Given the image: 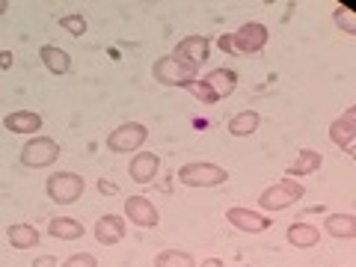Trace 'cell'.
<instances>
[{
	"instance_id": "obj_1",
	"label": "cell",
	"mask_w": 356,
	"mask_h": 267,
	"mask_svg": "<svg viewBox=\"0 0 356 267\" xmlns=\"http://www.w3.org/2000/svg\"><path fill=\"white\" fill-rule=\"evenodd\" d=\"M235 89H238V72L220 65V69L208 72L205 77H196V81L187 86V92H193L196 102H202V104H217L222 98H229Z\"/></svg>"
},
{
	"instance_id": "obj_2",
	"label": "cell",
	"mask_w": 356,
	"mask_h": 267,
	"mask_svg": "<svg viewBox=\"0 0 356 267\" xmlns=\"http://www.w3.org/2000/svg\"><path fill=\"white\" fill-rule=\"evenodd\" d=\"M152 77L158 81L161 86H175V89H187L196 77H199V69L191 63H184V60H178L172 57V54H166V57L161 60H154L152 65Z\"/></svg>"
},
{
	"instance_id": "obj_3",
	"label": "cell",
	"mask_w": 356,
	"mask_h": 267,
	"mask_svg": "<svg viewBox=\"0 0 356 267\" xmlns=\"http://www.w3.org/2000/svg\"><path fill=\"white\" fill-rule=\"evenodd\" d=\"M178 181L184 187H220L229 181V170H222L220 163L211 161H193L178 170Z\"/></svg>"
},
{
	"instance_id": "obj_4",
	"label": "cell",
	"mask_w": 356,
	"mask_h": 267,
	"mask_svg": "<svg viewBox=\"0 0 356 267\" xmlns=\"http://www.w3.org/2000/svg\"><path fill=\"white\" fill-rule=\"evenodd\" d=\"M303 196H306L303 184L294 181V178H282V181L264 187L259 196V205H261V211H285V208L297 205Z\"/></svg>"
},
{
	"instance_id": "obj_5",
	"label": "cell",
	"mask_w": 356,
	"mask_h": 267,
	"mask_svg": "<svg viewBox=\"0 0 356 267\" xmlns=\"http://www.w3.org/2000/svg\"><path fill=\"white\" fill-rule=\"evenodd\" d=\"M267 42H270V30H267V24H261V21H247V24H241L235 33H229L232 54H247V57H252V54L264 51Z\"/></svg>"
},
{
	"instance_id": "obj_6",
	"label": "cell",
	"mask_w": 356,
	"mask_h": 267,
	"mask_svg": "<svg viewBox=\"0 0 356 267\" xmlns=\"http://www.w3.org/2000/svg\"><path fill=\"white\" fill-rule=\"evenodd\" d=\"M83 191H86V181H83V175H77V172H54V175H48V181H44V193L57 205L77 202V199L83 196Z\"/></svg>"
},
{
	"instance_id": "obj_7",
	"label": "cell",
	"mask_w": 356,
	"mask_h": 267,
	"mask_svg": "<svg viewBox=\"0 0 356 267\" xmlns=\"http://www.w3.org/2000/svg\"><path fill=\"white\" fill-rule=\"evenodd\" d=\"M146 140H149V125H143V122H125V125H119L107 134V149L113 154H131L143 149Z\"/></svg>"
},
{
	"instance_id": "obj_8",
	"label": "cell",
	"mask_w": 356,
	"mask_h": 267,
	"mask_svg": "<svg viewBox=\"0 0 356 267\" xmlns=\"http://www.w3.org/2000/svg\"><path fill=\"white\" fill-rule=\"evenodd\" d=\"M60 158V143L51 137H30L21 149V163L27 170H44V166L57 163Z\"/></svg>"
},
{
	"instance_id": "obj_9",
	"label": "cell",
	"mask_w": 356,
	"mask_h": 267,
	"mask_svg": "<svg viewBox=\"0 0 356 267\" xmlns=\"http://www.w3.org/2000/svg\"><path fill=\"white\" fill-rule=\"evenodd\" d=\"M226 220L232 229L238 232H247V235H261V232H267L273 226V220L261 214V211H252V208H229L226 211Z\"/></svg>"
},
{
	"instance_id": "obj_10",
	"label": "cell",
	"mask_w": 356,
	"mask_h": 267,
	"mask_svg": "<svg viewBox=\"0 0 356 267\" xmlns=\"http://www.w3.org/2000/svg\"><path fill=\"white\" fill-rule=\"evenodd\" d=\"M125 222H134L137 229H154L161 222L158 208L146 196H128L125 199Z\"/></svg>"
},
{
	"instance_id": "obj_11",
	"label": "cell",
	"mask_w": 356,
	"mask_h": 267,
	"mask_svg": "<svg viewBox=\"0 0 356 267\" xmlns=\"http://www.w3.org/2000/svg\"><path fill=\"white\" fill-rule=\"evenodd\" d=\"M172 57L191 63V65H205L208 57H211V39L208 36H199V33H193V36H184L181 42L172 48Z\"/></svg>"
},
{
	"instance_id": "obj_12",
	"label": "cell",
	"mask_w": 356,
	"mask_h": 267,
	"mask_svg": "<svg viewBox=\"0 0 356 267\" xmlns=\"http://www.w3.org/2000/svg\"><path fill=\"white\" fill-rule=\"evenodd\" d=\"M330 140L336 143L341 152H353V143H356V107H348L339 119H332L330 125Z\"/></svg>"
},
{
	"instance_id": "obj_13",
	"label": "cell",
	"mask_w": 356,
	"mask_h": 267,
	"mask_svg": "<svg viewBox=\"0 0 356 267\" xmlns=\"http://www.w3.org/2000/svg\"><path fill=\"white\" fill-rule=\"evenodd\" d=\"M161 172V158L154 152H137L128 163V175L134 184H152Z\"/></svg>"
},
{
	"instance_id": "obj_14",
	"label": "cell",
	"mask_w": 356,
	"mask_h": 267,
	"mask_svg": "<svg viewBox=\"0 0 356 267\" xmlns=\"http://www.w3.org/2000/svg\"><path fill=\"white\" fill-rule=\"evenodd\" d=\"M125 217H119V214H104L102 220L95 222V229H92V235L95 241L102 243V247H116V243L125 241Z\"/></svg>"
},
{
	"instance_id": "obj_15",
	"label": "cell",
	"mask_w": 356,
	"mask_h": 267,
	"mask_svg": "<svg viewBox=\"0 0 356 267\" xmlns=\"http://www.w3.org/2000/svg\"><path fill=\"white\" fill-rule=\"evenodd\" d=\"M3 128L9 134H27V137H39L42 131V116L33 110H13L3 116Z\"/></svg>"
},
{
	"instance_id": "obj_16",
	"label": "cell",
	"mask_w": 356,
	"mask_h": 267,
	"mask_svg": "<svg viewBox=\"0 0 356 267\" xmlns=\"http://www.w3.org/2000/svg\"><path fill=\"white\" fill-rule=\"evenodd\" d=\"M285 238L297 250H312V247H318V243H321V229L312 226V222H306L303 217H300V220H294L291 226H288Z\"/></svg>"
},
{
	"instance_id": "obj_17",
	"label": "cell",
	"mask_w": 356,
	"mask_h": 267,
	"mask_svg": "<svg viewBox=\"0 0 356 267\" xmlns=\"http://www.w3.org/2000/svg\"><path fill=\"white\" fill-rule=\"evenodd\" d=\"M321 163H324V158H321V152L315 149H297V158L285 166V178H306L312 172L321 170Z\"/></svg>"
},
{
	"instance_id": "obj_18",
	"label": "cell",
	"mask_w": 356,
	"mask_h": 267,
	"mask_svg": "<svg viewBox=\"0 0 356 267\" xmlns=\"http://www.w3.org/2000/svg\"><path fill=\"white\" fill-rule=\"evenodd\" d=\"M6 241L13 250H33L39 247V229L30 226V222H13L6 229Z\"/></svg>"
},
{
	"instance_id": "obj_19",
	"label": "cell",
	"mask_w": 356,
	"mask_h": 267,
	"mask_svg": "<svg viewBox=\"0 0 356 267\" xmlns=\"http://www.w3.org/2000/svg\"><path fill=\"white\" fill-rule=\"evenodd\" d=\"M39 57L51 74H69V69H72V57L60 48V44H42Z\"/></svg>"
},
{
	"instance_id": "obj_20",
	"label": "cell",
	"mask_w": 356,
	"mask_h": 267,
	"mask_svg": "<svg viewBox=\"0 0 356 267\" xmlns=\"http://www.w3.org/2000/svg\"><path fill=\"white\" fill-rule=\"evenodd\" d=\"M83 232H86L83 222L74 217H54L48 222V235L57 241H77V238H83Z\"/></svg>"
},
{
	"instance_id": "obj_21",
	"label": "cell",
	"mask_w": 356,
	"mask_h": 267,
	"mask_svg": "<svg viewBox=\"0 0 356 267\" xmlns=\"http://www.w3.org/2000/svg\"><path fill=\"white\" fill-rule=\"evenodd\" d=\"M324 232H327L330 238L353 241L356 238V217L353 214H330L324 220Z\"/></svg>"
},
{
	"instance_id": "obj_22",
	"label": "cell",
	"mask_w": 356,
	"mask_h": 267,
	"mask_svg": "<svg viewBox=\"0 0 356 267\" xmlns=\"http://www.w3.org/2000/svg\"><path fill=\"white\" fill-rule=\"evenodd\" d=\"M261 128V116L255 110H241L229 119V134L232 137H252L255 131Z\"/></svg>"
},
{
	"instance_id": "obj_23",
	"label": "cell",
	"mask_w": 356,
	"mask_h": 267,
	"mask_svg": "<svg viewBox=\"0 0 356 267\" xmlns=\"http://www.w3.org/2000/svg\"><path fill=\"white\" fill-rule=\"evenodd\" d=\"M154 267H196V259L184 250H161L154 255Z\"/></svg>"
},
{
	"instance_id": "obj_24",
	"label": "cell",
	"mask_w": 356,
	"mask_h": 267,
	"mask_svg": "<svg viewBox=\"0 0 356 267\" xmlns=\"http://www.w3.org/2000/svg\"><path fill=\"white\" fill-rule=\"evenodd\" d=\"M332 24H336L341 33H348V36H356V13L350 3H341L336 13H332Z\"/></svg>"
},
{
	"instance_id": "obj_25",
	"label": "cell",
	"mask_w": 356,
	"mask_h": 267,
	"mask_svg": "<svg viewBox=\"0 0 356 267\" xmlns=\"http://www.w3.org/2000/svg\"><path fill=\"white\" fill-rule=\"evenodd\" d=\"M60 27L69 33V36H74V39H81L83 33H86V18L81 15V13H72V15H63L60 18Z\"/></svg>"
},
{
	"instance_id": "obj_26",
	"label": "cell",
	"mask_w": 356,
	"mask_h": 267,
	"mask_svg": "<svg viewBox=\"0 0 356 267\" xmlns=\"http://www.w3.org/2000/svg\"><path fill=\"white\" fill-rule=\"evenodd\" d=\"M60 267H98V259H95L92 252H74Z\"/></svg>"
},
{
	"instance_id": "obj_27",
	"label": "cell",
	"mask_w": 356,
	"mask_h": 267,
	"mask_svg": "<svg viewBox=\"0 0 356 267\" xmlns=\"http://www.w3.org/2000/svg\"><path fill=\"white\" fill-rule=\"evenodd\" d=\"M57 264H60V261L54 259V255H39V259L33 261V267H57Z\"/></svg>"
},
{
	"instance_id": "obj_28",
	"label": "cell",
	"mask_w": 356,
	"mask_h": 267,
	"mask_svg": "<svg viewBox=\"0 0 356 267\" xmlns=\"http://www.w3.org/2000/svg\"><path fill=\"white\" fill-rule=\"evenodd\" d=\"M98 187H102L104 193H110V196H119V187H113L110 181H98Z\"/></svg>"
},
{
	"instance_id": "obj_29",
	"label": "cell",
	"mask_w": 356,
	"mask_h": 267,
	"mask_svg": "<svg viewBox=\"0 0 356 267\" xmlns=\"http://www.w3.org/2000/svg\"><path fill=\"white\" fill-rule=\"evenodd\" d=\"M13 65V57H9V51H0V69H9Z\"/></svg>"
},
{
	"instance_id": "obj_30",
	"label": "cell",
	"mask_w": 356,
	"mask_h": 267,
	"mask_svg": "<svg viewBox=\"0 0 356 267\" xmlns=\"http://www.w3.org/2000/svg\"><path fill=\"white\" fill-rule=\"evenodd\" d=\"M205 267H222V261L220 259H211V261H205Z\"/></svg>"
},
{
	"instance_id": "obj_31",
	"label": "cell",
	"mask_w": 356,
	"mask_h": 267,
	"mask_svg": "<svg viewBox=\"0 0 356 267\" xmlns=\"http://www.w3.org/2000/svg\"><path fill=\"white\" fill-rule=\"evenodd\" d=\"M9 9V0H0V13H6Z\"/></svg>"
}]
</instances>
